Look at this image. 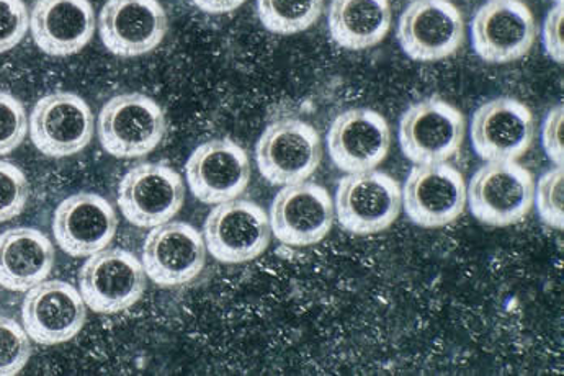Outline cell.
<instances>
[{
  "label": "cell",
  "mask_w": 564,
  "mask_h": 376,
  "mask_svg": "<svg viewBox=\"0 0 564 376\" xmlns=\"http://www.w3.org/2000/svg\"><path fill=\"white\" fill-rule=\"evenodd\" d=\"M473 216L486 226L506 228L527 218L535 203L533 175L517 161H495L479 168L466 189Z\"/></svg>",
  "instance_id": "6da1fadb"
},
{
  "label": "cell",
  "mask_w": 564,
  "mask_h": 376,
  "mask_svg": "<svg viewBox=\"0 0 564 376\" xmlns=\"http://www.w3.org/2000/svg\"><path fill=\"white\" fill-rule=\"evenodd\" d=\"M256 161L270 185L285 187L308 181L323 161V142L316 128L300 118H280L260 135Z\"/></svg>",
  "instance_id": "7a4b0ae2"
},
{
  "label": "cell",
  "mask_w": 564,
  "mask_h": 376,
  "mask_svg": "<svg viewBox=\"0 0 564 376\" xmlns=\"http://www.w3.org/2000/svg\"><path fill=\"white\" fill-rule=\"evenodd\" d=\"M337 222L350 235L373 236L387 232L403 210V192L387 172L347 174L337 185Z\"/></svg>",
  "instance_id": "3957f363"
},
{
  "label": "cell",
  "mask_w": 564,
  "mask_h": 376,
  "mask_svg": "<svg viewBox=\"0 0 564 376\" xmlns=\"http://www.w3.org/2000/svg\"><path fill=\"white\" fill-rule=\"evenodd\" d=\"M165 131L167 120L161 105L144 94L115 95L100 111V144L113 158H144L158 148Z\"/></svg>",
  "instance_id": "277c9868"
},
{
  "label": "cell",
  "mask_w": 564,
  "mask_h": 376,
  "mask_svg": "<svg viewBox=\"0 0 564 376\" xmlns=\"http://www.w3.org/2000/svg\"><path fill=\"white\" fill-rule=\"evenodd\" d=\"M466 121L457 107L438 97L410 105L400 121V144L414 165L447 162L460 152Z\"/></svg>",
  "instance_id": "5b68a950"
},
{
  "label": "cell",
  "mask_w": 564,
  "mask_h": 376,
  "mask_svg": "<svg viewBox=\"0 0 564 376\" xmlns=\"http://www.w3.org/2000/svg\"><path fill=\"white\" fill-rule=\"evenodd\" d=\"M206 250L221 264H246L265 253L272 239L269 215L251 200L219 203L206 216Z\"/></svg>",
  "instance_id": "8992f818"
},
{
  "label": "cell",
  "mask_w": 564,
  "mask_h": 376,
  "mask_svg": "<svg viewBox=\"0 0 564 376\" xmlns=\"http://www.w3.org/2000/svg\"><path fill=\"white\" fill-rule=\"evenodd\" d=\"M536 35L535 17L520 0H489L473 17V50L488 64H509L527 56Z\"/></svg>",
  "instance_id": "52a82bcc"
},
{
  "label": "cell",
  "mask_w": 564,
  "mask_h": 376,
  "mask_svg": "<svg viewBox=\"0 0 564 376\" xmlns=\"http://www.w3.org/2000/svg\"><path fill=\"white\" fill-rule=\"evenodd\" d=\"M398 40L408 57L437 63L458 53L465 42V20L448 0H412L401 13Z\"/></svg>",
  "instance_id": "ba28073f"
},
{
  "label": "cell",
  "mask_w": 564,
  "mask_h": 376,
  "mask_svg": "<svg viewBox=\"0 0 564 376\" xmlns=\"http://www.w3.org/2000/svg\"><path fill=\"white\" fill-rule=\"evenodd\" d=\"M185 202L181 174L161 162L134 165L121 179L118 206L138 228H155L171 222Z\"/></svg>",
  "instance_id": "9c48e42d"
},
{
  "label": "cell",
  "mask_w": 564,
  "mask_h": 376,
  "mask_svg": "<svg viewBox=\"0 0 564 376\" xmlns=\"http://www.w3.org/2000/svg\"><path fill=\"white\" fill-rule=\"evenodd\" d=\"M80 294L99 314H117L134 307L147 290V272L134 254L102 249L79 272Z\"/></svg>",
  "instance_id": "30bf717a"
},
{
  "label": "cell",
  "mask_w": 564,
  "mask_h": 376,
  "mask_svg": "<svg viewBox=\"0 0 564 376\" xmlns=\"http://www.w3.org/2000/svg\"><path fill=\"white\" fill-rule=\"evenodd\" d=\"M30 138L48 158H69L90 144L96 130L93 110L73 93H53L36 101L29 121Z\"/></svg>",
  "instance_id": "8fae6325"
},
{
  "label": "cell",
  "mask_w": 564,
  "mask_h": 376,
  "mask_svg": "<svg viewBox=\"0 0 564 376\" xmlns=\"http://www.w3.org/2000/svg\"><path fill=\"white\" fill-rule=\"evenodd\" d=\"M532 111L520 100L498 97L476 108L471 118V144L486 162L517 161L535 140Z\"/></svg>",
  "instance_id": "7c38bea8"
},
{
  "label": "cell",
  "mask_w": 564,
  "mask_h": 376,
  "mask_svg": "<svg viewBox=\"0 0 564 376\" xmlns=\"http://www.w3.org/2000/svg\"><path fill=\"white\" fill-rule=\"evenodd\" d=\"M403 206L408 218L421 228L452 225L465 212V178L447 162L414 165L404 184Z\"/></svg>",
  "instance_id": "4fadbf2b"
},
{
  "label": "cell",
  "mask_w": 564,
  "mask_h": 376,
  "mask_svg": "<svg viewBox=\"0 0 564 376\" xmlns=\"http://www.w3.org/2000/svg\"><path fill=\"white\" fill-rule=\"evenodd\" d=\"M333 196L323 185L300 182L285 185L272 202L270 228L280 243L308 247L321 243L334 226Z\"/></svg>",
  "instance_id": "5bb4252c"
},
{
  "label": "cell",
  "mask_w": 564,
  "mask_h": 376,
  "mask_svg": "<svg viewBox=\"0 0 564 376\" xmlns=\"http://www.w3.org/2000/svg\"><path fill=\"white\" fill-rule=\"evenodd\" d=\"M188 187L198 202L219 205L238 198L251 182V161L238 142L206 141L198 146L185 164Z\"/></svg>",
  "instance_id": "9a60e30c"
},
{
  "label": "cell",
  "mask_w": 564,
  "mask_h": 376,
  "mask_svg": "<svg viewBox=\"0 0 564 376\" xmlns=\"http://www.w3.org/2000/svg\"><path fill=\"white\" fill-rule=\"evenodd\" d=\"M206 253L204 235L195 226L167 222L155 226L144 240V272L159 287H182L200 276Z\"/></svg>",
  "instance_id": "2e32d148"
},
{
  "label": "cell",
  "mask_w": 564,
  "mask_h": 376,
  "mask_svg": "<svg viewBox=\"0 0 564 376\" xmlns=\"http://www.w3.org/2000/svg\"><path fill=\"white\" fill-rule=\"evenodd\" d=\"M22 320L26 334L36 344H64L83 331L87 304L73 284L45 280L26 291Z\"/></svg>",
  "instance_id": "e0dca14e"
},
{
  "label": "cell",
  "mask_w": 564,
  "mask_h": 376,
  "mask_svg": "<svg viewBox=\"0 0 564 376\" xmlns=\"http://www.w3.org/2000/svg\"><path fill=\"white\" fill-rule=\"evenodd\" d=\"M391 149V130L383 115L371 108H350L327 131V151L346 174L373 171Z\"/></svg>",
  "instance_id": "ac0fdd59"
},
{
  "label": "cell",
  "mask_w": 564,
  "mask_h": 376,
  "mask_svg": "<svg viewBox=\"0 0 564 376\" xmlns=\"http://www.w3.org/2000/svg\"><path fill=\"white\" fill-rule=\"evenodd\" d=\"M118 229V216L108 200L97 193H74L57 205L53 235L63 253L90 257L110 246Z\"/></svg>",
  "instance_id": "d6986e66"
},
{
  "label": "cell",
  "mask_w": 564,
  "mask_h": 376,
  "mask_svg": "<svg viewBox=\"0 0 564 376\" xmlns=\"http://www.w3.org/2000/svg\"><path fill=\"white\" fill-rule=\"evenodd\" d=\"M167 29V13L158 0H107L100 12V39L115 56L151 53Z\"/></svg>",
  "instance_id": "ffe728a7"
},
{
  "label": "cell",
  "mask_w": 564,
  "mask_h": 376,
  "mask_svg": "<svg viewBox=\"0 0 564 376\" xmlns=\"http://www.w3.org/2000/svg\"><path fill=\"white\" fill-rule=\"evenodd\" d=\"M30 30L43 53L73 56L93 40L96 12L90 0H36L30 12Z\"/></svg>",
  "instance_id": "44dd1931"
},
{
  "label": "cell",
  "mask_w": 564,
  "mask_h": 376,
  "mask_svg": "<svg viewBox=\"0 0 564 376\" xmlns=\"http://www.w3.org/2000/svg\"><path fill=\"white\" fill-rule=\"evenodd\" d=\"M54 267V246L35 228H12L0 233V287L29 291L45 282Z\"/></svg>",
  "instance_id": "7402d4cb"
},
{
  "label": "cell",
  "mask_w": 564,
  "mask_h": 376,
  "mask_svg": "<svg viewBox=\"0 0 564 376\" xmlns=\"http://www.w3.org/2000/svg\"><path fill=\"white\" fill-rule=\"evenodd\" d=\"M390 0H333L329 32L334 43L350 51L380 45L391 30Z\"/></svg>",
  "instance_id": "603a6c76"
},
{
  "label": "cell",
  "mask_w": 564,
  "mask_h": 376,
  "mask_svg": "<svg viewBox=\"0 0 564 376\" xmlns=\"http://www.w3.org/2000/svg\"><path fill=\"white\" fill-rule=\"evenodd\" d=\"M324 0H257L260 22L276 35L306 32L319 20Z\"/></svg>",
  "instance_id": "cb8c5ba5"
},
{
  "label": "cell",
  "mask_w": 564,
  "mask_h": 376,
  "mask_svg": "<svg viewBox=\"0 0 564 376\" xmlns=\"http://www.w3.org/2000/svg\"><path fill=\"white\" fill-rule=\"evenodd\" d=\"M32 357V342L25 327L0 314V376L20 374Z\"/></svg>",
  "instance_id": "d4e9b609"
},
{
  "label": "cell",
  "mask_w": 564,
  "mask_h": 376,
  "mask_svg": "<svg viewBox=\"0 0 564 376\" xmlns=\"http://www.w3.org/2000/svg\"><path fill=\"white\" fill-rule=\"evenodd\" d=\"M30 184L19 165L0 161V225L22 215L29 203Z\"/></svg>",
  "instance_id": "484cf974"
},
{
  "label": "cell",
  "mask_w": 564,
  "mask_h": 376,
  "mask_svg": "<svg viewBox=\"0 0 564 376\" xmlns=\"http://www.w3.org/2000/svg\"><path fill=\"white\" fill-rule=\"evenodd\" d=\"M563 168L550 169L535 184L536 212L550 228L563 229Z\"/></svg>",
  "instance_id": "4316f807"
},
{
  "label": "cell",
  "mask_w": 564,
  "mask_h": 376,
  "mask_svg": "<svg viewBox=\"0 0 564 376\" xmlns=\"http://www.w3.org/2000/svg\"><path fill=\"white\" fill-rule=\"evenodd\" d=\"M29 133V117L19 98L0 93V158L15 151Z\"/></svg>",
  "instance_id": "83f0119b"
},
{
  "label": "cell",
  "mask_w": 564,
  "mask_h": 376,
  "mask_svg": "<svg viewBox=\"0 0 564 376\" xmlns=\"http://www.w3.org/2000/svg\"><path fill=\"white\" fill-rule=\"evenodd\" d=\"M30 29V13L23 0H0V54L13 50Z\"/></svg>",
  "instance_id": "f1b7e54d"
},
{
  "label": "cell",
  "mask_w": 564,
  "mask_h": 376,
  "mask_svg": "<svg viewBox=\"0 0 564 376\" xmlns=\"http://www.w3.org/2000/svg\"><path fill=\"white\" fill-rule=\"evenodd\" d=\"M563 125L564 114L562 105H555L546 115L542 128V142L545 154L555 165L563 168Z\"/></svg>",
  "instance_id": "f546056e"
},
{
  "label": "cell",
  "mask_w": 564,
  "mask_h": 376,
  "mask_svg": "<svg viewBox=\"0 0 564 376\" xmlns=\"http://www.w3.org/2000/svg\"><path fill=\"white\" fill-rule=\"evenodd\" d=\"M563 3H556L549 13H546L545 23H543V46L546 54L555 61L556 64H563Z\"/></svg>",
  "instance_id": "4dcf8cb0"
},
{
  "label": "cell",
  "mask_w": 564,
  "mask_h": 376,
  "mask_svg": "<svg viewBox=\"0 0 564 376\" xmlns=\"http://www.w3.org/2000/svg\"><path fill=\"white\" fill-rule=\"evenodd\" d=\"M202 12L212 13V15H225V13L235 12L246 0H192Z\"/></svg>",
  "instance_id": "1f68e13d"
},
{
  "label": "cell",
  "mask_w": 564,
  "mask_h": 376,
  "mask_svg": "<svg viewBox=\"0 0 564 376\" xmlns=\"http://www.w3.org/2000/svg\"><path fill=\"white\" fill-rule=\"evenodd\" d=\"M555 3H563V0H553Z\"/></svg>",
  "instance_id": "d6a6232c"
}]
</instances>
